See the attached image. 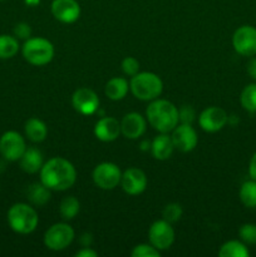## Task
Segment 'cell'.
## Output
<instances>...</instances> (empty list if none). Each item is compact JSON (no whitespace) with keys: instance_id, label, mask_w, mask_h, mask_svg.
<instances>
[{"instance_id":"obj_1","label":"cell","mask_w":256,"mask_h":257,"mask_svg":"<svg viewBox=\"0 0 256 257\" xmlns=\"http://www.w3.org/2000/svg\"><path fill=\"white\" fill-rule=\"evenodd\" d=\"M77 181V171L72 162L63 157H53L40 170V182L50 191H67Z\"/></svg>"},{"instance_id":"obj_2","label":"cell","mask_w":256,"mask_h":257,"mask_svg":"<svg viewBox=\"0 0 256 257\" xmlns=\"http://www.w3.org/2000/svg\"><path fill=\"white\" fill-rule=\"evenodd\" d=\"M146 117L151 127L160 133H170L178 124V109L167 99L151 100L146 109Z\"/></svg>"},{"instance_id":"obj_3","label":"cell","mask_w":256,"mask_h":257,"mask_svg":"<svg viewBox=\"0 0 256 257\" xmlns=\"http://www.w3.org/2000/svg\"><path fill=\"white\" fill-rule=\"evenodd\" d=\"M8 223L14 232L28 235L34 232L39 223V216L35 208L28 203H15L8 211Z\"/></svg>"},{"instance_id":"obj_4","label":"cell","mask_w":256,"mask_h":257,"mask_svg":"<svg viewBox=\"0 0 256 257\" xmlns=\"http://www.w3.org/2000/svg\"><path fill=\"white\" fill-rule=\"evenodd\" d=\"M130 89L137 99L151 102L162 94L163 82L152 72H138L131 77Z\"/></svg>"},{"instance_id":"obj_5","label":"cell","mask_w":256,"mask_h":257,"mask_svg":"<svg viewBox=\"0 0 256 257\" xmlns=\"http://www.w3.org/2000/svg\"><path fill=\"white\" fill-rule=\"evenodd\" d=\"M22 53L29 64L42 67L52 62L54 57V45L45 38L30 37L23 44Z\"/></svg>"},{"instance_id":"obj_6","label":"cell","mask_w":256,"mask_h":257,"mask_svg":"<svg viewBox=\"0 0 256 257\" xmlns=\"http://www.w3.org/2000/svg\"><path fill=\"white\" fill-rule=\"evenodd\" d=\"M74 230L65 222H58L50 226L44 233V245L48 250L63 251L74 240Z\"/></svg>"},{"instance_id":"obj_7","label":"cell","mask_w":256,"mask_h":257,"mask_svg":"<svg viewBox=\"0 0 256 257\" xmlns=\"http://www.w3.org/2000/svg\"><path fill=\"white\" fill-rule=\"evenodd\" d=\"M93 182L100 190L110 191L114 190L118 185H120L122 180V171L115 163L102 162L93 170L92 173Z\"/></svg>"},{"instance_id":"obj_8","label":"cell","mask_w":256,"mask_h":257,"mask_svg":"<svg viewBox=\"0 0 256 257\" xmlns=\"http://www.w3.org/2000/svg\"><path fill=\"white\" fill-rule=\"evenodd\" d=\"M27 150L25 140L17 131H8L0 137V155L8 162L19 161Z\"/></svg>"},{"instance_id":"obj_9","label":"cell","mask_w":256,"mask_h":257,"mask_svg":"<svg viewBox=\"0 0 256 257\" xmlns=\"http://www.w3.org/2000/svg\"><path fill=\"white\" fill-rule=\"evenodd\" d=\"M148 240L158 251L168 250L175 242V230L166 220L155 221L148 230Z\"/></svg>"},{"instance_id":"obj_10","label":"cell","mask_w":256,"mask_h":257,"mask_svg":"<svg viewBox=\"0 0 256 257\" xmlns=\"http://www.w3.org/2000/svg\"><path fill=\"white\" fill-rule=\"evenodd\" d=\"M233 49L242 57L256 55V28L252 25H242L237 28L232 35Z\"/></svg>"},{"instance_id":"obj_11","label":"cell","mask_w":256,"mask_h":257,"mask_svg":"<svg viewBox=\"0 0 256 257\" xmlns=\"http://www.w3.org/2000/svg\"><path fill=\"white\" fill-rule=\"evenodd\" d=\"M228 122V115L222 108L216 107H207L201 112L198 117V124L205 132L207 133H216L222 130Z\"/></svg>"},{"instance_id":"obj_12","label":"cell","mask_w":256,"mask_h":257,"mask_svg":"<svg viewBox=\"0 0 256 257\" xmlns=\"http://www.w3.org/2000/svg\"><path fill=\"white\" fill-rule=\"evenodd\" d=\"M172 138L175 150H178L182 153H188L196 148L198 143V137L192 124H177L172 131Z\"/></svg>"},{"instance_id":"obj_13","label":"cell","mask_w":256,"mask_h":257,"mask_svg":"<svg viewBox=\"0 0 256 257\" xmlns=\"http://www.w3.org/2000/svg\"><path fill=\"white\" fill-rule=\"evenodd\" d=\"M99 103L97 93L89 88H79L72 95L73 108L83 115H90L97 112Z\"/></svg>"},{"instance_id":"obj_14","label":"cell","mask_w":256,"mask_h":257,"mask_svg":"<svg viewBox=\"0 0 256 257\" xmlns=\"http://www.w3.org/2000/svg\"><path fill=\"white\" fill-rule=\"evenodd\" d=\"M50 10L53 17L64 24H72L80 17V5L77 0H53Z\"/></svg>"},{"instance_id":"obj_15","label":"cell","mask_w":256,"mask_h":257,"mask_svg":"<svg viewBox=\"0 0 256 257\" xmlns=\"http://www.w3.org/2000/svg\"><path fill=\"white\" fill-rule=\"evenodd\" d=\"M147 176L140 168H128L122 173L120 186L130 196H138L147 188Z\"/></svg>"},{"instance_id":"obj_16","label":"cell","mask_w":256,"mask_h":257,"mask_svg":"<svg viewBox=\"0 0 256 257\" xmlns=\"http://www.w3.org/2000/svg\"><path fill=\"white\" fill-rule=\"evenodd\" d=\"M147 128V120L137 112L127 113L120 120V133L128 140L142 137Z\"/></svg>"},{"instance_id":"obj_17","label":"cell","mask_w":256,"mask_h":257,"mask_svg":"<svg viewBox=\"0 0 256 257\" xmlns=\"http://www.w3.org/2000/svg\"><path fill=\"white\" fill-rule=\"evenodd\" d=\"M120 135V122L114 117H102L94 125V136L100 142H113Z\"/></svg>"},{"instance_id":"obj_18","label":"cell","mask_w":256,"mask_h":257,"mask_svg":"<svg viewBox=\"0 0 256 257\" xmlns=\"http://www.w3.org/2000/svg\"><path fill=\"white\" fill-rule=\"evenodd\" d=\"M175 151L172 138L168 133H160L151 143V152L152 156L158 161H166L172 156Z\"/></svg>"},{"instance_id":"obj_19","label":"cell","mask_w":256,"mask_h":257,"mask_svg":"<svg viewBox=\"0 0 256 257\" xmlns=\"http://www.w3.org/2000/svg\"><path fill=\"white\" fill-rule=\"evenodd\" d=\"M43 165H44V162H43V153L35 147L27 148L19 160L20 168L24 172L30 173V175L40 172Z\"/></svg>"},{"instance_id":"obj_20","label":"cell","mask_w":256,"mask_h":257,"mask_svg":"<svg viewBox=\"0 0 256 257\" xmlns=\"http://www.w3.org/2000/svg\"><path fill=\"white\" fill-rule=\"evenodd\" d=\"M25 137L33 143H40L47 138L48 127L39 118H29L24 125Z\"/></svg>"},{"instance_id":"obj_21","label":"cell","mask_w":256,"mask_h":257,"mask_svg":"<svg viewBox=\"0 0 256 257\" xmlns=\"http://www.w3.org/2000/svg\"><path fill=\"white\" fill-rule=\"evenodd\" d=\"M130 90V83L125 78L114 77L107 82L104 87V93L110 100H122Z\"/></svg>"},{"instance_id":"obj_22","label":"cell","mask_w":256,"mask_h":257,"mask_svg":"<svg viewBox=\"0 0 256 257\" xmlns=\"http://www.w3.org/2000/svg\"><path fill=\"white\" fill-rule=\"evenodd\" d=\"M27 197L33 206L42 207V206L47 205L49 202L50 197H52V191L47 186L43 185L42 182L33 183V185L28 187Z\"/></svg>"},{"instance_id":"obj_23","label":"cell","mask_w":256,"mask_h":257,"mask_svg":"<svg viewBox=\"0 0 256 257\" xmlns=\"http://www.w3.org/2000/svg\"><path fill=\"white\" fill-rule=\"evenodd\" d=\"M220 257H248L250 252L248 248L246 247V243L242 241L231 240L223 243L218 251Z\"/></svg>"},{"instance_id":"obj_24","label":"cell","mask_w":256,"mask_h":257,"mask_svg":"<svg viewBox=\"0 0 256 257\" xmlns=\"http://www.w3.org/2000/svg\"><path fill=\"white\" fill-rule=\"evenodd\" d=\"M19 42L15 37L8 34L0 35V59H10L19 52Z\"/></svg>"},{"instance_id":"obj_25","label":"cell","mask_w":256,"mask_h":257,"mask_svg":"<svg viewBox=\"0 0 256 257\" xmlns=\"http://www.w3.org/2000/svg\"><path fill=\"white\" fill-rule=\"evenodd\" d=\"M238 197L243 206L248 208H256V181L248 180L241 185Z\"/></svg>"},{"instance_id":"obj_26","label":"cell","mask_w":256,"mask_h":257,"mask_svg":"<svg viewBox=\"0 0 256 257\" xmlns=\"http://www.w3.org/2000/svg\"><path fill=\"white\" fill-rule=\"evenodd\" d=\"M79 210L80 202L74 197V196H67V197H64L60 201L59 212L63 220H73V218L79 213Z\"/></svg>"},{"instance_id":"obj_27","label":"cell","mask_w":256,"mask_h":257,"mask_svg":"<svg viewBox=\"0 0 256 257\" xmlns=\"http://www.w3.org/2000/svg\"><path fill=\"white\" fill-rule=\"evenodd\" d=\"M240 103L247 112H256V83H251L243 88L240 95Z\"/></svg>"},{"instance_id":"obj_28","label":"cell","mask_w":256,"mask_h":257,"mask_svg":"<svg viewBox=\"0 0 256 257\" xmlns=\"http://www.w3.org/2000/svg\"><path fill=\"white\" fill-rule=\"evenodd\" d=\"M182 213L183 210L181 207L180 203H168L162 211V216H163V220H166L167 222L170 223H175L177 221L181 220L182 217Z\"/></svg>"},{"instance_id":"obj_29","label":"cell","mask_w":256,"mask_h":257,"mask_svg":"<svg viewBox=\"0 0 256 257\" xmlns=\"http://www.w3.org/2000/svg\"><path fill=\"white\" fill-rule=\"evenodd\" d=\"M238 237L246 245H256V225L245 223L238 228Z\"/></svg>"},{"instance_id":"obj_30","label":"cell","mask_w":256,"mask_h":257,"mask_svg":"<svg viewBox=\"0 0 256 257\" xmlns=\"http://www.w3.org/2000/svg\"><path fill=\"white\" fill-rule=\"evenodd\" d=\"M132 257H160L161 251L153 247L151 243H140V245L135 246L131 252Z\"/></svg>"},{"instance_id":"obj_31","label":"cell","mask_w":256,"mask_h":257,"mask_svg":"<svg viewBox=\"0 0 256 257\" xmlns=\"http://www.w3.org/2000/svg\"><path fill=\"white\" fill-rule=\"evenodd\" d=\"M122 70L125 75L128 77H133V75L137 74L140 72V62H138L136 58L133 57H125L124 59L122 60Z\"/></svg>"},{"instance_id":"obj_32","label":"cell","mask_w":256,"mask_h":257,"mask_svg":"<svg viewBox=\"0 0 256 257\" xmlns=\"http://www.w3.org/2000/svg\"><path fill=\"white\" fill-rule=\"evenodd\" d=\"M195 109L191 105H182L178 109V119L183 124H192L193 120H195Z\"/></svg>"},{"instance_id":"obj_33","label":"cell","mask_w":256,"mask_h":257,"mask_svg":"<svg viewBox=\"0 0 256 257\" xmlns=\"http://www.w3.org/2000/svg\"><path fill=\"white\" fill-rule=\"evenodd\" d=\"M13 33L18 40H27L32 37V28L28 23H18L13 29Z\"/></svg>"},{"instance_id":"obj_34","label":"cell","mask_w":256,"mask_h":257,"mask_svg":"<svg viewBox=\"0 0 256 257\" xmlns=\"http://www.w3.org/2000/svg\"><path fill=\"white\" fill-rule=\"evenodd\" d=\"M246 69H247V74L250 75L252 79L256 80V57L255 55L250 58L247 65H246Z\"/></svg>"},{"instance_id":"obj_35","label":"cell","mask_w":256,"mask_h":257,"mask_svg":"<svg viewBox=\"0 0 256 257\" xmlns=\"http://www.w3.org/2000/svg\"><path fill=\"white\" fill-rule=\"evenodd\" d=\"M248 176H250L251 180L256 181V152L253 153L250 162H248Z\"/></svg>"},{"instance_id":"obj_36","label":"cell","mask_w":256,"mask_h":257,"mask_svg":"<svg viewBox=\"0 0 256 257\" xmlns=\"http://www.w3.org/2000/svg\"><path fill=\"white\" fill-rule=\"evenodd\" d=\"M97 255L98 253L95 252L94 250H92L90 247H83L82 250H79L75 253L77 257H97Z\"/></svg>"},{"instance_id":"obj_37","label":"cell","mask_w":256,"mask_h":257,"mask_svg":"<svg viewBox=\"0 0 256 257\" xmlns=\"http://www.w3.org/2000/svg\"><path fill=\"white\" fill-rule=\"evenodd\" d=\"M80 243L83 245V247H89L90 243H92V235L89 233H83L79 238Z\"/></svg>"},{"instance_id":"obj_38","label":"cell","mask_w":256,"mask_h":257,"mask_svg":"<svg viewBox=\"0 0 256 257\" xmlns=\"http://www.w3.org/2000/svg\"><path fill=\"white\" fill-rule=\"evenodd\" d=\"M25 3H27V5H29V7H35V5L39 4L40 0H25Z\"/></svg>"},{"instance_id":"obj_39","label":"cell","mask_w":256,"mask_h":257,"mask_svg":"<svg viewBox=\"0 0 256 257\" xmlns=\"http://www.w3.org/2000/svg\"><path fill=\"white\" fill-rule=\"evenodd\" d=\"M4 158H3V160H0V173L2 172H4L5 171V162H4Z\"/></svg>"},{"instance_id":"obj_40","label":"cell","mask_w":256,"mask_h":257,"mask_svg":"<svg viewBox=\"0 0 256 257\" xmlns=\"http://www.w3.org/2000/svg\"><path fill=\"white\" fill-rule=\"evenodd\" d=\"M0 2H4V0H0Z\"/></svg>"},{"instance_id":"obj_41","label":"cell","mask_w":256,"mask_h":257,"mask_svg":"<svg viewBox=\"0 0 256 257\" xmlns=\"http://www.w3.org/2000/svg\"><path fill=\"white\" fill-rule=\"evenodd\" d=\"M0 191H2V187H0Z\"/></svg>"}]
</instances>
